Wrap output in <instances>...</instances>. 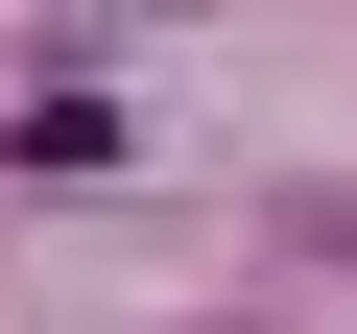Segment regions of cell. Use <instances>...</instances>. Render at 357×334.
Instances as JSON below:
<instances>
[{
	"instance_id": "1",
	"label": "cell",
	"mask_w": 357,
	"mask_h": 334,
	"mask_svg": "<svg viewBox=\"0 0 357 334\" xmlns=\"http://www.w3.org/2000/svg\"><path fill=\"white\" fill-rule=\"evenodd\" d=\"M0 167H48V191H72V167H119V96H72V72H48V96H24V143H0Z\"/></svg>"
},
{
	"instance_id": "2",
	"label": "cell",
	"mask_w": 357,
	"mask_h": 334,
	"mask_svg": "<svg viewBox=\"0 0 357 334\" xmlns=\"http://www.w3.org/2000/svg\"><path fill=\"white\" fill-rule=\"evenodd\" d=\"M286 263H357V167H310V191H286Z\"/></svg>"
}]
</instances>
